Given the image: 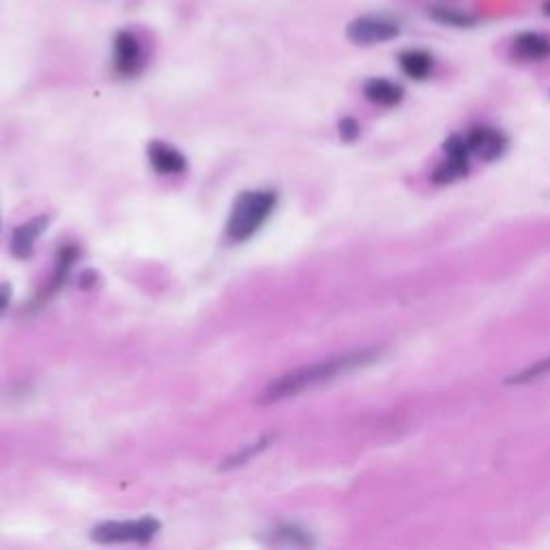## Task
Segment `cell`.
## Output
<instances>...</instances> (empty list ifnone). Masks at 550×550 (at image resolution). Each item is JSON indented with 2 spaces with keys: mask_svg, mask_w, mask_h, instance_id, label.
Here are the masks:
<instances>
[{
  "mask_svg": "<svg viewBox=\"0 0 550 550\" xmlns=\"http://www.w3.org/2000/svg\"><path fill=\"white\" fill-rule=\"evenodd\" d=\"M379 355L381 353L376 349H364V351H355V353H346V355H338V357H331V359H323V361H318V364L282 374L265 389L263 398H260V400H263V402H278V400L299 396L303 392H308V389H314L318 385H325L329 381L338 379V376H342V374H349L353 370L370 366L372 361H376V357H379Z\"/></svg>",
  "mask_w": 550,
  "mask_h": 550,
  "instance_id": "1",
  "label": "cell"
},
{
  "mask_svg": "<svg viewBox=\"0 0 550 550\" xmlns=\"http://www.w3.org/2000/svg\"><path fill=\"white\" fill-rule=\"evenodd\" d=\"M275 202H278V196L271 190L241 194L228 217V237L233 241H245L256 235L258 228L269 220V215L275 209Z\"/></svg>",
  "mask_w": 550,
  "mask_h": 550,
  "instance_id": "2",
  "label": "cell"
},
{
  "mask_svg": "<svg viewBox=\"0 0 550 550\" xmlns=\"http://www.w3.org/2000/svg\"><path fill=\"white\" fill-rule=\"evenodd\" d=\"M400 31V24L389 16H361L346 26V37H349V41H353L355 46L368 48L400 37Z\"/></svg>",
  "mask_w": 550,
  "mask_h": 550,
  "instance_id": "3",
  "label": "cell"
},
{
  "mask_svg": "<svg viewBox=\"0 0 550 550\" xmlns=\"http://www.w3.org/2000/svg\"><path fill=\"white\" fill-rule=\"evenodd\" d=\"M159 531V523L155 518H140L132 523H104L93 529V540L101 544H119V542H138L144 544L153 540V535Z\"/></svg>",
  "mask_w": 550,
  "mask_h": 550,
  "instance_id": "4",
  "label": "cell"
},
{
  "mask_svg": "<svg viewBox=\"0 0 550 550\" xmlns=\"http://www.w3.org/2000/svg\"><path fill=\"white\" fill-rule=\"evenodd\" d=\"M144 69L142 41L132 31H119L114 37V71L121 78H136Z\"/></svg>",
  "mask_w": 550,
  "mask_h": 550,
  "instance_id": "5",
  "label": "cell"
},
{
  "mask_svg": "<svg viewBox=\"0 0 550 550\" xmlns=\"http://www.w3.org/2000/svg\"><path fill=\"white\" fill-rule=\"evenodd\" d=\"M512 56L520 63H542L550 59V35L538 31L518 33L512 39Z\"/></svg>",
  "mask_w": 550,
  "mask_h": 550,
  "instance_id": "6",
  "label": "cell"
},
{
  "mask_svg": "<svg viewBox=\"0 0 550 550\" xmlns=\"http://www.w3.org/2000/svg\"><path fill=\"white\" fill-rule=\"evenodd\" d=\"M469 153L486 159V162H492L508 149V138H505L501 132L492 127H475L465 136Z\"/></svg>",
  "mask_w": 550,
  "mask_h": 550,
  "instance_id": "7",
  "label": "cell"
},
{
  "mask_svg": "<svg viewBox=\"0 0 550 550\" xmlns=\"http://www.w3.org/2000/svg\"><path fill=\"white\" fill-rule=\"evenodd\" d=\"M149 162L159 175H179L185 170V157L172 144L151 142L149 144Z\"/></svg>",
  "mask_w": 550,
  "mask_h": 550,
  "instance_id": "8",
  "label": "cell"
},
{
  "mask_svg": "<svg viewBox=\"0 0 550 550\" xmlns=\"http://www.w3.org/2000/svg\"><path fill=\"white\" fill-rule=\"evenodd\" d=\"M398 65H400L404 76L422 82L432 76L434 56L428 50L411 48V50H404L398 54Z\"/></svg>",
  "mask_w": 550,
  "mask_h": 550,
  "instance_id": "9",
  "label": "cell"
},
{
  "mask_svg": "<svg viewBox=\"0 0 550 550\" xmlns=\"http://www.w3.org/2000/svg\"><path fill=\"white\" fill-rule=\"evenodd\" d=\"M364 95L368 101H372V104L376 106H385V108H392V106H398L402 97H404V91L402 86L387 80V78H370L366 84H364Z\"/></svg>",
  "mask_w": 550,
  "mask_h": 550,
  "instance_id": "10",
  "label": "cell"
},
{
  "mask_svg": "<svg viewBox=\"0 0 550 550\" xmlns=\"http://www.w3.org/2000/svg\"><path fill=\"white\" fill-rule=\"evenodd\" d=\"M46 226H48V217H35V220L16 228V233H13V241H11L13 254H16L18 258L31 256L35 250V243L43 230H46Z\"/></svg>",
  "mask_w": 550,
  "mask_h": 550,
  "instance_id": "11",
  "label": "cell"
},
{
  "mask_svg": "<svg viewBox=\"0 0 550 550\" xmlns=\"http://www.w3.org/2000/svg\"><path fill=\"white\" fill-rule=\"evenodd\" d=\"M426 16L441 26L450 28H473L477 24V16L467 9L452 7V5H430Z\"/></svg>",
  "mask_w": 550,
  "mask_h": 550,
  "instance_id": "12",
  "label": "cell"
},
{
  "mask_svg": "<svg viewBox=\"0 0 550 550\" xmlns=\"http://www.w3.org/2000/svg\"><path fill=\"white\" fill-rule=\"evenodd\" d=\"M467 170H469V157H465V155H447L445 162L437 170H434L432 181L439 183V185L452 183L460 177H465Z\"/></svg>",
  "mask_w": 550,
  "mask_h": 550,
  "instance_id": "13",
  "label": "cell"
},
{
  "mask_svg": "<svg viewBox=\"0 0 550 550\" xmlns=\"http://www.w3.org/2000/svg\"><path fill=\"white\" fill-rule=\"evenodd\" d=\"M76 258H78V250L74 248V245H65V248L59 252V256H56V269L52 275L48 295H54L65 284L71 267H74V263H76Z\"/></svg>",
  "mask_w": 550,
  "mask_h": 550,
  "instance_id": "14",
  "label": "cell"
},
{
  "mask_svg": "<svg viewBox=\"0 0 550 550\" xmlns=\"http://www.w3.org/2000/svg\"><path fill=\"white\" fill-rule=\"evenodd\" d=\"M273 542L293 544V546H312V540L308 538V533L297 529V527H291V525H284L278 531H273Z\"/></svg>",
  "mask_w": 550,
  "mask_h": 550,
  "instance_id": "15",
  "label": "cell"
},
{
  "mask_svg": "<svg viewBox=\"0 0 550 550\" xmlns=\"http://www.w3.org/2000/svg\"><path fill=\"white\" fill-rule=\"evenodd\" d=\"M269 443H271V437H265V439H260V441H258V443H254V445L243 447V450H241L239 454L230 456V458L224 462V467H226V469H233V467H241V465H245V462L252 460L256 454L263 452L265 447H269Z\"/></svg>",
  "mask_w": 550,
  "mask_h": 550,
  "instance_id": "16",
  "label": "cell"
},
{
  "mask_svg": "<svg viewBox=\"0 0 550 550\" xmlns=\"http://www.w3.org/2000/svg\"><path fill=\"white\" fill-rule=\"evenodd\" d=\"M548 372H550V357H546V359L538 361V364H535V366H529V368H527V370H523V372H518V374L510 376L508 383H527V381L538 379V376L548 374Z\"/></svg>",
  "mask_w": 550,
  "mask_h": 550,
  "instance_id": "17",
  "label": "cell"
},
{
  "mask_svg": "<svg viewBox=\"0 0 550 550\" xmlns=\"http://www.w3.org/2000/svg\"><path fill=\"white\" fill-rule=\"evenodd\" d=\"M340 136L344 140H355L359 136V125L355 119H342L340 121Z\"/></svg>",
  "mask_w": 550,
  "mask_h": 550,
  "instance_id": "18",
  "label": "cell"
},
{
  "mask_svg": "<svg viewBox=\"0 0 550 550\" xmlns=\"http://www.w3.org/2000/svg\"><path fill=\"white\" fill-rule=\"evenodd\" d=\"M9 293H11V288H9V286H0V312H3V310L7 308Z\"/></svg>",
  "mask_w": 550,
  "mask_h": 550,
  "instance_id": "19",
  "label": "cell"
},
{
  "mask_svg": "<svg viewBox=\"0 0 550 550\" xmlns=\"http://www.w3.org/2000/svg\"><path fill=\"white\" fill-rule=\"evenodd\" d=\"M544 16L550 18V0H546V3H544Z\"/></svg>",
  "mask_w": 550,
  "mask_h": 550,
  "instance_id": "20",
  "label": "cell"
}]
</instances>
